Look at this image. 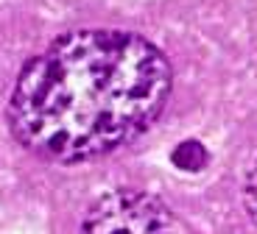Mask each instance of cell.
<instances>
[{
	"instance_id": "1",
	"label": "cell",
	"mask_w": 257,
	"mask_h": 234,
	"mask_svg": "<svg viewBox=\"0 0 257 234\" xmlns=\"http://www.w3.org/2000/svg\"><path fill=\"white\" fill-rule=\"evenodd\" d=\"M171 89V62L146 37L115 28L70 31L20 70L9 126L39 159L87 162L146 131Z\"/></svg>"
},
{
	"instance_id": "2",
	"label": "cell",
	"mask_w": 257,
	"mask_h": 234,
	"mask_svg": "<svg viewBox=\"0 0 257 234\" xmlns=\"http://www.w3.org/2000/svg\"><path fill=\"white\" fill-rule=\"evenodd\" d=\"M81 234H176L171 209L143 190H112L92 201Z\"/></svg>"
},
{
	"instance_id": "3",
	"label": "cell",
	"mask_w": 257,
	"mask_h": 234,
	"mask_svg": "<svg viewBox=\"0 0 257 234\" xmlns=\"http://www.w3.org/2000/svg\"><path fill=\"white\" fill-rule=\"evenodd\" d=\"M243 203H246L249 217L257 223V162L251 165L249 176H246V181H243Z\"/></svg>"
}]
</instances>
